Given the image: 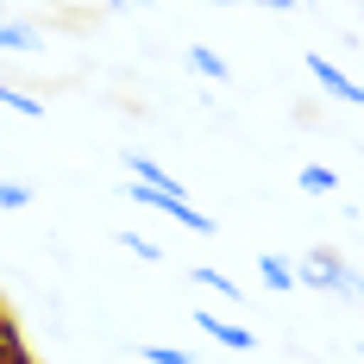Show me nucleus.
<instances>
[{"instance_id":"dca6fc26","label":"nucleus","mask_w":364,"mask_h":364,"mask_svg":"<svg viewBox=\"0 0 364 364\" xmlns=\"http://www.w3.org/2000/svg\"><path fill=\"white\" fill-rule=\"evenodd\" d=\"M214 6H270V13H295L301 0H214Z\"/></svg>"},{"instance_id":"9b49d317","label":"nucleus","mask_w":364,"mask_h":364,"mask_svg":"<svg viewBox=\"0 0 364 364\" xmlns=\"http://www.w3.org/2000/svg\"><path fill=\"white\" fill-rule=\"evenodd\" d=\"M301 188H308V195H333V188H339V176H333L327 164H301Z\"/></svg>"},{"instance_id":"4468645a","label":"nucleus","mask_w":364,"mask_h":364,"mask_svg":"<svg viewBox=\"0 0 364 364\" xmlns=\"http://www.w3.org/2000/svg\"><path fill=\"white\" fill-rule=\"evenodd\" d=\"M0 352H26V339H19V327H13L6 308H0Z\"/></svg>"},{"instance_id":"7ed1b4c3","label":"nucleus","mask_w":364,"mask_h":364,"mask_svg":"<svg viewBox=\"0 0 364 364\" xmlns=\"http://www.w3.org/2000/svg\"><path fill=\"white\" fill-rule=\"evenodd\" d=\"M301 63H308V75H314V82H321V88H327L333 101H352V107H358V101H364V82H352V75L339 70V63H327V57H321V50H308V57H301Z\"/></svg>"},{"instance_id":"0eeeda50","label":"nucleus","mask_w":364,"mask_h":364,"mask_svg":"<svg viewBox=\"0 0 364 364\" xmlns=\"http://www.w3.org/2000/svg\"><path fill=\"white\" fill-rule=\"evenodd\" d=\"M182 63H188L195 75H208V82H226V75H232V63H226L220 50H208V44H188V57H182Z\"/></svg>"},{"instance_id":"1a4fd4ad","label":"nucleus","mask_w":364,"mask_h":364,"mask_svg":"<svg viewBox=\"0 0 364 364\" xmlns=\"http://www.w3.org/2000/svg\"><path fill=\"white\" fill-rule=\"evenodd\" d=\"M0 50H38V26H26V19H0Z\"/></svg>"},{"instance_id":"9d476101","label":"nucleus","mask_w":364,"mask_h":364,"mask_svg":"<svg viewBox=\"0 0 364 364\" xmlns=\"http://www.w3.org/2000/svg\"><path fill=\"white\" fill-rule=\"evenodd\" d=\"M195 283H201V289H214V295H226V301H239V283H232L226 270H214V264H195Z\"/></svg>"},{"instance_id":"f03ea898","label":"nucleus","mask_w":364,"mask_h":364,"mask_svg":"<svg viewBox=\"0 0 364 364\" xmlns=\"http://www.w3.org/2000/svg\"><path fill=\"white\" fill-rule=\"evenodd\" d=\"M346 277H352V264L339 252H327V245H314V252H301V264H295V289H346Z\"/></svg>"},{"instance_id":"f257e3e1","label":"nucleus","mask_w":364,"mask_h":364,"mask_svg":"<svg viewBox=\"0 0 364 364\" xmlns=\"http://www.w3.org/2000/svg\"><path fill=\"white\" fill-rule=\"evenodd\" d=\"M126 201H139V208H151V214L176 220V226H188V232H201V239H214V214H201L188 195H170V188H151V182H126Z\"/></svg>"},{"instance_id":"39448f33","label":"nucleus","mask_w":364,"mask_h":364,"mask_svg":"<svg viewBox=\"0 0 364 364\" xmlns=\"http://www.w3.org/2000/svg\"><path fill=\"white\" fill-rule=\"evenodd\" d=\"M257 277H264V289H270V295H289L295 289V264L283 252H257Z\"/></svg>"},{"instance_id":"f3484780","label":"nucleus","mask_w":364,"mask_h":364,"mask_svg":"<svg viewBox=\"0 0 364 364\" xmlns=\"http://www.w3.org/2000/svg\"><path fill=\"white\" fill-rule=\"evenodd\" d=\"M0 364H32V352H0Z\"/></svg>"},{"instance_id":"f8f14e48","label":"nucleus","mask_w":364,"mask_h":364,"mask_svg":"<svg viewBox=\"0 0 364 364\" xmlns=\"http://www.w3.org/2000/svg\"><path fill=\"white\" fill-rule=\"evenodd\" d=\"M119 245L139 257V264H157V257H164V245H157V239H145V232H119Z\"/></svg>"},{"instance_id":"20e7f679","label":"nucleus","mask_w":364,"mask_h":364,"mask_svg":"<svg viewBox=\"0 0 364 364\" xmlns=\"http://www.w3.org/2000/svg\"><path fill=\"white\" fill-rule=\"evenodd\" d=\"M195 327L208 333V339H220V346H232V352H257L252 327H239V321H226V314H214V308H195Z\"/></svg>"},{"instance_id":"6ab92c4d","label":"nucleus","mask_w":364,"mask_h":364,"mask_svg":"<svg viewBox=\"0 0 364 364\" xmlns=\"http://www.w3.org/2000/svg\"><path fill=\"white\" fill-rule=\"evenodd\" d=\"M358 358H364V346H358Z\"/></svg>"},{"instance_id":"2eb2a0df","label":"nucleus","mask_w":364,"mask_h":364,"mask_svg":"<svg viewBox=\"0 0 364 364\" xmlns=\"http://www.w3.org/2000/svg\"><path fill=\"white\" fill-rule=\"evenodd\" d=\"M145 364H188V352H176V346H145Z\"/></svg>"},{"instance_id":"ddd939ff","label":"nucleus","mask_w":364,"mask_h":364,"mask_svg":"<svg viewBox=\"0 0 364 364\" xmlns=\"http://www.w3.org/2000/svg\"><path fill=\"white\" fill-rule=\"evenodd\" d=\"M0 208H32V188L13 176H0Z\"/></svg>"},{"instance_id":"6e6552de","label":"nucleus","mask_w":364,"mask_h":364,"mask_svg":"<svg viewBox=\"0 0 364 364\" xmlns=\"http://www.w3.org/2000/svg\"><path fill=\"white\" fill-rule=\"evenodd\" d=\"M0 107L19 113V119H44V101H32L26 88H13V82H0Z\"/></svg>"},{"instance_id":"a211bd4d","label":"nucleus","mask_w":364,"mask_h":364,"mask_svg":"<svg viewBox=\"0 0 364 364\" xmlns=\"http://www.w3.org/2000/svg\"><path fill=\"white\" fill-rule=\"evenodd\" d=\"M139 6H145V0H113V13H139Z\"/></svg>"},{"instance_id":"423d86ee","label":"nucleus","mask_w":364,"mask_h":364,"mask_svg":"<svg viewBox=\"0 0 364 364\" xmlns=\"http://www.w3.org/2000/svg\"><path fill=\"white\" fill-rule=\"evenodd\" d=\"M126 170H132L139 182H151V188H170V195H182V182L170 176V170H164V164H157L151 151H126Z\"/></svg>"}]
</instances>
